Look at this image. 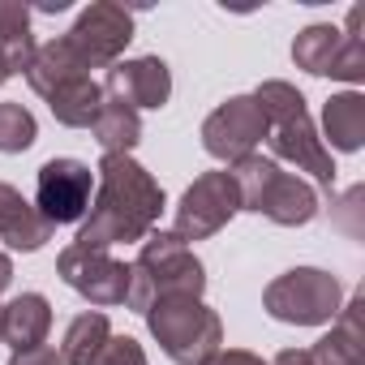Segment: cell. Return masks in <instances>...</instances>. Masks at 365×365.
Segmentation results:
<instances>
[{
	"mask_svg": "<svg viewBox=\"0 0 365 365\" xmlns=\"http://www.w3.org/2000/svg\"><path fill=\"white\" fill-rule=\"evenodd\" d=\"M163 215L159 180L133 155H103L95 168V198L73 237L82 250H112L125 241H146Z\"/></svg>",
	"mask_w": 365,
	"mask_h": 365,
	"instance_id": "obj_1",
	"label": "cell"
},
{
	"mask_svg": "<svg viewBox=\"0 0 365 365\" xmlns=\"http://www.w3.org/2000/svg\"><path fill=\"white\" fill-rule=\"evenodd\" d=\"M43 99H48L52 116H56L65 129H91L95 116H99V103H103V86H99L95 78H73V82L48 91Z\"/></svg>",
	"mask_w": 365,
	"mask_h": 365,
	"instance_id": "obj_19",
	"label": "cell"
},
{
	"mask_svg": "<svg viewBox=\"0 0 365 365\" xmlns=\"http://www.w3.org/2000/svg\"><path fill=\"white\" fill-rule=\"evenodd\" d=\"M241 211L237 202V185L228 172H202L194 185L180 194L176 202V215H172V237L180 245L190 241H207L215 237L220 228H228V220Z\"/></svg>",
	"mask_w": 365,
	"mask_h": 365,
	"instance_id": "obj_9",
	"label": "cell"
},
{
	"mask_svg": "<svg viewBox=\"0 0 365 365\" xmlns=\"http://www.w3.org/2000/svg\"><path fill=\"white\" fill-rule=\"evenodd\" d=\"M207 292V267L190 245H180L172 232H150L129 267V297L125 305L133 314H146L155 301L168 297H202Z\"/></svg>",
	"mask_w": 365,
	"mask_h": 365,
	"instance_id": "obj_4",
	"label": "cell"
},
{
	"mask_svg": "<svg viewBox=\"0 0 365 365\" xmlns=\"http://www.w3.org/2000/svg\"><path fill=\"white\" fill-rule=\"evenodd\" d=\"M322 133L335 150H348V155L361 150L365 146V95H356V91L331 95L322 108Z\"/></svg>",
	"mask_w": 365,
	"mask_h": 365,
	"instance_id": "obj_18",
	"label": "cell"
},
{
	"mask_svg": "<svg viewBox=\"0 0 365 365\" xmlns=\"http://www.w3.org/2000/svg\"><path fill=\"white\" fill-rule=\"evenodd\" d=\"M91 133H95V142L103 146V155H129V150L142 142V116H138L129 103H120V99L103 95V103H99V116H95Z\"/></svg>",
	"mask_w": 365,
	"mask_h": 365,
	"instance_id": "obj_20",
	"label": "cell"
},
{
	"mask_svg": "<svg viewBox=\"0 0 365 365\" xmlns=\"http://www.w3.org/2000/svg\"><path fill=\"white\" fill-rule=\"evenodd\" d=\"M0 241L18 254H35L52 241V224L35 211V202L22 198L9 180H0Z\"/></svg>",
	"mask_w": 365,
	"mask_h": 365,
	"instance_id": "obj_14",
	"label": "cell"
},
{
	"mask_svg": "<svg viewBox=\"0 0 365 365\" xmlns=\"http://www.w3.org/2000/svg\"><path fill=\"white\" fill-rule=\"evenodd\" d=\"M108 339H112L108 314L86 309V314H78V318L65 327V339H61V361H65V365H95V356L103 352V344H108Z\"/></svg>",
	"mask_w": 365,
	"mask_h": 365,
	"instance_id": "obj_21",
	"label": "cell"
},
{
	"mask_svg": "<svg viewBox=\"0 0 365 365\" xmlns=\"http://www.w3.org/2000/svg\"><path fill=\"white\" fill-rule=\"evenodd\" d=\"M133 39V18L112 5V0H95L91 9L78 14V22L61 35V43L73 52V61L91 73V69H112L120 61V52Z\"/></svg>",
	"mask_w": 365,
	"mask_h": 365,
	"instance_id": "obj_8",
	"label": "cell"
},
{
	"mask_svg": "<svg viewBox=\"0 0 365 365\" xmlns=\"http://www.w3.org/2000/svg\"><path fill=\"white\" fill-rule=\"evenodd\" d=\"M254 103L267 120V142H271V155L275 159H288L297 163V172H309L318 185L331 194L335 185V159L331 150L322 146L314 120H309V108H305V95L292 86V82H262L254 91Z\"/></svg>",
	"mask_w": 365,
	"mask_h": 365,
	"instance_id": "obj_2",
	"label": "cell"
},
{
	"mask_svg": "<svg viewBox=\"0 0 365 365\" xmlns=\"http://www.w3.org/2000/svg\"><path fill=\"white\" fill-rule=\"evenodd\" d=\"M35 52H39V43L31 31V9L22 0H0V65L9 69V78L26 73Z\"/></svg>",
	"mask_w": 365,
	"mask_h": 365,
	"instance_id": "obj_17",
	"label": "cell"
},
{
	"mask_svg": "<svg viewBox=\"0 0 365 365\" xmlns=\"http://www.w3.org/2000/svg\"><path fill=\"white\" fill-rule=\"evenodd\" d=\"M39 138L35 116L22 103H0V155H22Z\"/></svg>",
	"mask_w": 365,
	"mask_h": 365,
	"instance_id": "obj_22",
	"label": "cell"
},
{
	"mask_svg": "<svg viewBox=\"0 0 365 365\" xmlns=\"http://www.w3.org/2000/svg\"><path fill=\"white\" fill-rule=\"evenodd\" d=\"M267 138V120L254 103V95H232L228 103H220L207 120H202V146L211 159H224L228 168L245 155L258 150V142Z\"/></svg>",
	"mask_w": 365,
	"mask_h": 365,
	"instance_id": "obj_12",
	"label": "cell"
},
{
	"mask_svg": "<svg viewBox=\"0 0 365 365\" xmlns=\"http://www.w3.org/2000/svg\"><path fill=\"white\" fill-rule=\"evenodd\" d=\"M202 365H267L258 352H245V348H220L215 356H207Z\"/></svg>",
	"mask_w": 365,
	"mask_h": 365,
	"instance_id": "obj_24",
	"label": "cell"
},
{
	"mask_svg": "<svg viewBox=\"0 0 365 365\" xmlns=\"http://www.w3.org/2000/svg\"><path fill=\"white\" fill-rule=\"evenodd\" d=\"M271 365H314V356H309V348H284Z\"/></svg>",
	"mask_w": 365,
	"mask_h": 365,
	"instance_id": "obj_26",
	"label": "cell"
},
{
	"mask_svg": "<svg viewBox=\"0 0 365 365\" xmlns=\"http://www.w3.org/2000/svg\"><path fill=\"white\" fill-rule=\"evenodd\" d=\"M9 284H14V262H9V254H0V292Z\"/></svg>",
	"mask_w": 365,
	"mask_h": 365,
	"instance_id": "obj_27",
	"label": "cell"
},
{
	"mask_svg": "<svg viewBox=\"0 0 365 365\" xmlns=\"http://www.w3.org/2000/svg\"><path fill=\"white\" fill-rule=\"evenodd\" d=\"M56 275H61L78 297H86V301L99 305V309L125 305V297H129V267H125L120 258H112L108 250L69 245V250H61V258H56Z\"/></svg>",
	"mask_w": 365,
	"mask_h": 365,
	"instance_id": "obj_11",
	"label": "cell"
},
{
	"mask_svg": "<svg viewBox=\"0 0 365 365\" xmlns=\"http://www.w3.org/2000/svg\"><path fill=\"white\" fill-rule=\"evenodd\" d=\"M9 365H65V361H61V352H52V348H31V352H14Z\"/></svg>",
	"mask_w": 365,
	"mask_h": 365,
	"instance_id": "obj_25",
	"label": "cell"
},
{
	"mask_svg": "<svg viewBox=\"0 0 365 365\" xmlns=\"http://www.w3.org/2000/svg\"><path fill=\"white\" fill-rule=\"evenodd\" d=\"M95 365H150V361H146V352L133 335H112L103 344V352L95 356Z\"/></svg>",
	"mask_w": 365,
	"mask_h": 365,
	"instance_id": "obj_23",
	"label": "cell"
},
{
	"mask_svg": "<svg viewBox=\"0 0 365 365\" xmlns=\"http://www.w3.org/2000/svg\"><path fill=\"white\" fill-rule=\"evenodd\" d=\"M35 9H39V14H61V9H69V0H39Z\"/></svg>",
	"mask_w": 365,
	"mask_h": 365,
	"instance_id": "obj_28",
	"label": "cell"
},
{
	"mask_svg": "<svg viewBox=\"0 0 365 365\" xmlns=\"http://www.w3.org/2000/svg\"><path fill=\"white\" fill-rule=\"evenodd\" d=\"M103 95L138 108H163L172 99V69L159 56H133V61H116L103 78Z\"/></svg>",
	"mask_w": 365,
	"mask_h": 365,
	"instance_id": "obj_13",
	"label": "cell"
},
{
	"mask_svg": "<svg viewBox=\"0 0 365 365\" xmlns=\"http://www.w3.org/2000/svg\"><path fill=\"white\" fill-rule=\"evenodd\" d=\"M48 331H52V305L43 292H22L9 305H0V339L14 352L43 348Z\"/></svg>",
	"mask_w": 365,
	"mask_h": 365,
	"instance_id": "obj_15",
	"label": "cell"
},
{
	"mask_svg": "<svg viewBox=\"0 0 365 365\" xmlns=\"http://www.w3.org/2000/svg\"><path fill=\"white\" fill-rule=\"evenodd\" d=\"M5 82H9V69H5V65H0V86H5Z\"/></svg>",
	"mask_w": 365,
	"mask_h": 365,
	"instance_id": "obj_29",
	"label": "cell"
},
{
	"mask_svg": "<svg viewBox=\"0 0 365 365\" xmlns=\"http://www.w3.org/2000/svg\"><path fill=\"white\" fill-rule=\"evenodd\" d=\"M142 318H146L155 344L163 348V356L176 365H202L207 356H215L224 348V322L202 297L155 301Z\"/></svg>",
	"mask_w": 365,
	"mask_h": 365,
	"instance_id": "obj_5",
	"label": "cell"
},
{
	"mask_svg": "<svg viewBox=\"0 0 365 365\" xmlns=\"http://www.w3.org/2000/svg\"><path fill=\"white\" fill-rule=\"evenodd\" d=\"M361 26V9L348 14V31L339 26H305L292 39V61L297 69L314 73V78H339V82H365V43L356 35Z\"/></svg>",
	"mask_w": 365,
	"mask_h": 365,
	"instance_id": "obj_7",
	"label": "cell"
},
{
	"mask_svg": "<svg viewBox=\"0 0 365 365\" xmlns=\"http://www.w3.org/2000/svg\"><path fill=\"white\" fill-rule=\"evenodd\" d=\"M232 185H237V202L241 211L267 215L279 228H305L318 215V190L309 180H301L297 172H284L275 159H262L258 150L232 163Z\"/></svg>",
	"mask_w": 365,
	"mask_h": 365,
	"instance_id": "obj_3",
	"label": "cell"
},
{
	"mask_svg": "<svg viewBox=\"0 0 365 365\" xmlns=\"http://www.w3.org/2000/svg\"><path fill=\"white\" fill-rule=\"evenodd\" d=\"M95 194V172L82 159H48L35 180V211L56 228V224H78L91 211Z\"/></svg>",
	"mask_w": 365,
	"mask_h": 365,
	"instance_id": "obj_10",
	"label": "cell"
},
{
	"mask_svg": "<svg viewBox=\"0 0 365 365\" xmlns=\"http://www.w3.org/2000/svg\"><path fill=\"white\" fill-rule=\"evenodd\" d=\"M365 292H356L331 322V331L309 348L314 365H365V331H361Z\"/></svg>",
	"mask_w": 365,
	"mask_h": 365,
	"instance_id": "obj_16",
	"label": "cell"
},
{
	"mask_svg": "<svg viewBox=\"0 0 365 365\" xmlns=\"http://www.w3.org/2000/svg\"><path fill=\"white\" fill-rule=\"evenodd\" d=\"M262 309L288 327H322L344 309V284L322 267H292L267 284Z\"/></svg>",
	"mask_w": 365,
	"mask_h": 365,
	"instance_id": "obj_6",
	"label": "cell"
}]
</instances>
